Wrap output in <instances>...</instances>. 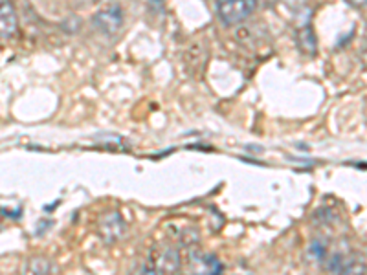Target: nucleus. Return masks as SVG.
<instances>
[{
	"label": "nucleus",
	"instance_id": "nucleus-1",
	"mask_svg": "<svg viewBox=\"0 0 367 275\" xmlns=\"http://www.w3.org/2000/svg\"><path fill=\"white\" fill-rule=\"evenodd\" d=\"M259 0H217V13L228 26H235L247 21L257 8Z\"/></svg>",
	"mask_w": 367,
	"mask_h": 275
},
{
	"label": "nucleus",
	"instance_id": "nucleus-2",
	"mask_svg": "<svg viewBox=\"0 0 367 275\" xmlns=\"http://www.w3.org/2000/svg\"><path fill=\"white\" fill-rule=\"evenodd\" d=\"M127 224L118 211H105L98 218V233L105 245H114L125 235Z\"/></svg>",
	"mask_w": 367,
	"mask_h": 275
},
{
	"label": "nucleus",
	"instance_id": "nucleus-3",
	"mask_svg": "<svg viewBox=\"0 0 367 275\" xmlns=\"http://www.w3.org/2000/svg\"><path fill=\"white\" fill-rule=\"evenodd\" d=\"M94 26L105 33V35H116L123 28L125 22V13L121 10L120 4H109L107 8H101L92 19Z\"/></svg>",
	"mask_w": 367,
	"mask_h": 275
},
{
	"label": "nucleus",
	"instance_id": "nucleus-4",
	"mask_svg": "<svg viewBox=\"0 0 367 275\" xmlns=\"http://www.w3.org/2000/svg\"><path fill=\"white\" fill-rule=\"evenodd\" d=\"M19 19L11 2H0V39H11L17 33Z\"/></svg>",
	"mask_w": 367,
	"mask_h": 275
},
{
	"label": "nucleus",
	"instance_id": "nucleus-5",
	"mask_svg": "<svg viewBox=\"0 0 367 275\" xmlns=\"http://www.w3.org/2000/svg\"><path fill=\"white\" fill-rule=\"evenodd\" d=\"M152 263L158 266L160 274L174 275L180 268V255L177 254L174 249L168 248V249H163V251H160L156 260H152Z\"/></svg>",
	"mask_w": 367,
	"mask_h": 275
},
{
	"label": "nucleus",
	"instance_id": "nucleus-6",
	"mask_svg": "<svg viewBox=\"0 0 367 275\" xmlns=\"http://www.w3.org/2000/svg\"><path fill=\"white\" fill-rule=\"evenodd\" d=\"M50 272L52 263L46 257H30L21 268V275H50Z\"/></svg>",
	"mask_w": 367,
	"mask_h": 275
},
{
	"label": "nucleus",
	"instance_id": "nucleus-7",
	"mask_svg": "<svg viewBox=\"0 0 367 275\" xmlns=\"http://www.w3.org/2000/svg\"><path fill=\"white\" fill-rule=\"evenodd\" d=\"M298 44L305 53H310V55L316 53V50H318V41H316L314 30H312L310 24H307V26L298 31Z\"/></svg>",
	"mask_w": 367,
	"mask_h": 275
},
{
	"label": "nucleus",
	"instance_id": "nucleus-8",
	"mask_svg": "<svg viewBox=\"0 0 367 275\" xmlns=\"http://www.w3.org/2000/svg\"><path fill=\"white\" fill-rule=\"evenodd\" d=\"M200 272L204 275H220L222 274V265H220V260L217 259L215 255H204V257H200L199 260Z\"/></svg>",
	"mask_w": 367,
	"mask_h": 275
},
{
	"label": "nucleus",
	"instance_id": "nucleus-9",
	"mask_svg": "<svg viewBox=\"0 0 367 275\" xmlns=\"http://www.w3.org/2000/svg\"><path fill=\"white\" fill-rule=\"evenodd\" d=\"M307 255L312 260H323L327 255V245L321 240H312V245L307 249Z\"/></svg>",
	"mask_w": 367,
	"mask_h": 275
},
{
	"label": "nucleus",
	"instance_id": "nucleus-10",
	"mask_svg": "<svg viewBox=\"0 0 367 275\" xmlns=\"http://www.w3.org/2000/svg\"><path fill=\"white\" fill-rule=\"evenodd\" d=\"M341 275H367V265L362 260H352L341 268Z\"/></svg>",
	"mask_w": 367,
	"mask_h": 275
},
{
	"label": "nucleus",
	"instance_id": "nucleus-11",
	"mask_svg": "<svg viewBox=\"0 0 367 275\" xmlns=\"http://www.w3.org/2000/svg\"><path fill=\"white\" fill-rule=\"evenodd\" d=\"M138 275H162V274H160V270H158V266L154 265V263H147V265H143L142 268H140Z\"/></svg>",
	"mask_w": 367,
	"mask_h": 275
},
{
	"label": "nucleus",
	"instance_id": "nucleus-12",
	"mask_svg": "<svg viewBox=\"0 0 367 275\" xmlns=\"http://www.w3.org/2000/svg\"><path fill=\"white\" fill-rule=\"evenodd\" d=\"M347 4L352 6V8H364L367 6V0H346Z\"/></svg>",
	"mask_w": 367,
	"mask_h": 275
},
{
	"label": "nucleus",
	"instance_id": "nucleus-13",
	"mask_svg": "<svg viewBox=\"0 0 367 275\" xmlns=\"http://www.w3.org/2000/svg\"><path fill=\"white\" fill-rule=\"evenodd\" d=\"M151 2V6L154 8V10H163V6H165V0H149Z\"/></svg>",
	"mask_w": 367,
	"mask_h": 275
}]
</instances>
